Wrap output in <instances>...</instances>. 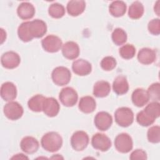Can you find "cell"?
<instances>
[{
	"label": "cell",
	"instance_id": "cell-1",
	"mask_svg": "<svg viewBox=\"0 0 160 160\" xmlns=\"http://www.w3.org/2000/svg\"><path fill=\"white\" fill-rule=\"evenodd\" d=\"M41 144L42 148L51 152L58 151L62 145V138L56 132L46 133L41 138Z\"/></svg>",
	"mask_w": 160,
	"mask_h": 160
},
{
	"label": "cell",
	"instance_id": "cell-2",
	"mask_svg": "<svg viewBox=\"0 0 160 160\" xmlns=\"http://www.w3.org/2000/svg\"><path fill=\"white\" fill-rule=\"evenodd\" d=\"M116 122L120 126L126 128L131 125L134 121V113L128 107H121L114 112Z\"/></svg>",
	"mask_w": 160,
	"mask_h": 160
},
{
	"label": "cell",
	"instance_id": "cell-3",
	"mask_svg": "<svg viewBox=\"0 0 160 160\" xmlns=\"http://www.w3.org/2000/svg\"><path fill=\"white\" fill-rule=\"evenodd\" d=\"M53 82L58 86L68 84L71 78V73L69 69L64 66H58L53 69L51 73Z\"/></svg>",
	"mask_w": 160,
	"mask_h": 160
},
{
	"label": "cell",
	"instance_id": "cell-4",
	"mask_svg": "<svg viewBox=\"0 0 160 160\" xmlns=\"http://www.w3.org/2000/svg\"><path fill=\"white\" fill-rule=\"evenodd\" d=\"M114 146L118 152L128 153L133 148L132 139L128 133L119 134L114 139Z\"/></svg>",
	"mask_w": 160,
	"mask_h": 160
},
{
	"label": "cell",
	"instance_id": "cell-5",
	"mask_svg": "<svg viewBox=\"0 0 160 160\" xmlns=\"http://www.w3.org/2000/svg\"><path fill=\"white\" fill-rule=\"evenodd\" d=\"M89 141L88 134L83 131H76L71 138V146L76 151L84 150L88 146Z\"/></svg>",
	"mask_w": 160,
	"mask_h": 160
},
{
	"label": "cell",
	"instance_id": "cell-6",
	"mask_svg": "<svg viewBox=\"0 0 160 160\" xmlns=\"http://www.w3.org/2000/svg\"><path fill=\"white\" fill-rule=\"evenodd\" d=\"M59 98L61 103L66 107L74 106L78 101V94L71 87H66L61 89Z\"/></svg>",
	"mask_w": 160,
	"mask_h": 160
},
{
	"label": "cell",
	"instance_id": "cell-7",
	"mask_svg": "<svg viewBox=\"0 0 160 160\" xmlns=\"http://www.w3.org/2000/svg\"><path fill=\"white\" fill-rule=\"evenodd\" d=\"M3 112L6 118L10 120H17L21 118L24 110L22 106L16 101H10L6 104L3 108Z\"/></svg>",
	"mask_w": 160,
	"mask_h": 160
},
{
	"label": "cell",
	"instance_id": "cell-8",
	"mask_svg": "<svg viewBox=\"0 0 160 160\" xmlns=\"http://www.w3.org/2000/svg\"><path fill=\"white\" fill-rule=\"evenodd\" d=\"M28 30L31 37L33 38H42L47 32V25L41 19H34L29 21Z\"/></svg>",
	"mask_w": 160,
	"mask_h": 160
},
{
	"label": "cell",
	"instance_id": "cell-9",
	"mask_svg": "<svg viewBox=\"0 0 160 160\" xmlns=\"http://www.w3.org/2000/svg\"><path fill=\"white\" fill-rule=\"evenodd\" d=\"M42 48L48 52H56L62 48V42L60 38L50 34L41 41Z\"/></svg>",
	"mask_w": 160,
	"mask_h": 160
},
{
	"label": "cell",
	"instance_id": "cell-10",
	"mask_svg": "<svg viewBox=\"0 0 160 160\" xmlns=\"http://www.w3.org/2000/svg\"><path fill=\"white\" fill-rule=\"evenodd\" d=\"M91 144L94 149L104 152L111 147V141L106 134L98 132L92 136Z\"/></svg>",
	"mask_w": 160,
	"mask_h": 160
},
{
	"label": "cell",
	"instance_id": "cell-11",
	"mask_svg": "<svg viewBox=\"0 0 160 160\" xmlns=\"http://www.w3.org/2000/svg\"><path fill=\"white\" fill-rule=\"evenodd\" d=\"M21 62L19 55L14 51H7L1 58L2 66L6 69H14L17 68Z\"/></svg>",
	"mask_w": 160,
	"mask_h": 160
},
{
	"label": "cell",
	"instance_id": "cell-12",
	"mask_svg": "<svg viewBox=\"0 0 160 160\" xmlns=\"http://www.w3.org/2000/svg\"><path fill=\"white\" fill-rule=\"evenodd\" d=\"M94 124L100 131L108 130L112 124V118L110 114L105 111H100L94 117Z\"/></svg>",
	"mask_w": 160,
	"mask_h": 160
},
{
	"label": "cell",
	"instance_id": "cell-13",
	"mask_svg": "<svg viewBox=\"0 0 160 160\" xmlns=\"http://www.w3.org/2000/svg\"><path fill=\"white\" fill-rule=\"evenodd\" d=\"M60 110V105L58 101L54 98H46L42 111L48 117H54L58 115Z\"/></svg>",
	"mask_w": 160,
	"mask_h": 160
},
{
	"label": "cell",
	"instance_id": "cell-14",
	"mask_svg": "<svg viewBox=\"0 0 160 160\" xmlns=\"http://www.w3.org/2000/svg\"><path fill=\"white\" fill-rule=\"evenodd\" d=\"M72 69L76 74L83 76L91 73L92 66L88 61L83 59H79L72 62Z\"/></svg>",
	"mask_w": 160,
	"mask_h": 160
},
{
	"label": "cell",
	"instance_id": "cell-15",
	"mask_svg": "<svg viewBox=\"0 0 160 160\" xmlns=\"http://www.w3.org/2000/svg\"><path fill=\"white\" fill-rule=\"evenodd\" d=\"M79 47L74 41H68L62 46V53L66 59H75L79 56Z\"/></svg>",
	"mask_w": 160,
	"mask_h": 160
},
{
	"label": "cell",
	"instance_id": "cell-16",
	"mask_svg": "<svg viewBox=\"0 0 160 160\" xmlns=\"http://www.w3.org/2000/svg\"><path fill=\"white\" fill-rule=\"evenodd\" d=\"M38 141L34 137L26 136L23 138L20 142L21 150L27 154H33L39 149Z\"/></svg>",
	"mask_w": 160,
	"mask_h": 160
},
{
	"label": "cell",
	"instance_id": "cell-17",
	"mask_svg": "<svg viewBox=\"0 0 160 160\" xmlns=\"http://www.w3.org/2000/svg\"><path fill=\"white\" fill-rule=\"evenodd\" d=\"M1 96L6 101L14 100L17 96V89L15 84L11 82H5L1 87Z\"/></svg>",
	"mask_w": 160,
	"mask_h": 160
},
{
	"label": "cell",
	"instance_id": "cell-18",
	"mask_svg": "<svg viewBox=\"0 0 160 160\" xmlns=\"http://www.w3.org/2000/svg\"><path fill=\"white\" fill-rule=\"evenodd\" d=\"M137 58L140 63L148 65L155 61L156 59V53L152 49L143 48L139 51Z\"/></svg>",
	"mask_w": 160,
	"mask_h": 160
},
{
	"label": "cell",
	"instance_id": "cell-19",
	"mask_svg": "<svg viewBox=\"0 0 160 160\" xmlns=\"http://www.w3.org/2000/svg\"><path fill=\"white\" fill-rule=\"evenodd\" d=\"M131 99L136 106L140 108L148 102L149 98L147 91L142 88H137L132 92Z\"/></svg>",
	"mask_w": 160,
	"mask_h": 160
},
{
	"label": "cell",
	"instance_id": "cell-20",
	"mask_svg": "<svg viewBox=\"0 0 160 160\" xmlns=\"http://www.w3.org/2000/svg\"><path fill=\"white\" fill-rule=\"evenodd\" d=\"M17 14L22 19H29L34 16L35 14V8L31 3L23 2L18 6Z\"/></svg>",
	"mask_w": 160,
	"mask_h": 160
},
{
	"label": "cell",
	"instance_id": "cell-21",
	"mask_svg": "<svg viewBox=\"0 0 160 160\" xmlns=\"http://www.w3.org/2000/svg\"><path fill=\"white\" fill-rule=\"evenodd\" d=\"M112 89L118 95H122L127 93L129 90V84L126 78L122 75L117 76L113 81Z\"/></svg>",
	"mask_w": 160,
	"mask_h": 160
},
{
	"label": "cell",
	"instance_id": "cell-22",
	"mask_svg": "<svg viewBox=\"0 0 160 160\" xmlns=\"http://www.w3.org/2000/svg\"><path fill=\"white\" fill-rule=\"evenodd\" d=\"M86 2L82 0H72L68 2L67 4L68 13L71 16H78L81 14L85 10Z\"/></svg>",
	"mask_w": 160,
	"mask_h": 160
},
{
	"label": "cell",
	"instance_id": "cell-23",
	"mask_svg": "<svg viewBox=\"0 0 160 160\" xmlns=\"http://www.w3.org/2000/svg\"><path fill=\"white\" fill-rule=\"evenodd\" d=\"M78 108L79 110L84 113H91L96 108V102L92 96H83L79 100Z\"/></svg>",
	"mask_w": 160,
	"mask_h": 160
},
{
	"label": "cell",
	"instance_id": "cell-24",
	"mask_svg": "<svg viewBox=\"0 0 160 160\" xmlns=\"http://www.w3.org/2000/svg\"><path fill=\"white\" fill-rule=\"evenodd\" d=\"M110 84L106 81H97L93 87V94L97 98L106 97L110 92Z\"/></svg>",
	"mask_w": 160,
	"mask_h": 160
},
{
	"label": "cell",
	"instance_id": "cell-25",
	"mask_svg": "<svg viewBox=\"0 0 160 160\" xmlns=\"http://www.w3.org/2000/svg\"><path fill=\"white\" fill-rule=\"evenodd\" d=\"M126 4L122 1H112L109 6V13L114 17L122 16L126 12Z\"/></svg>",
	"mask_w": 160,
	"mask_h": 160
},
{
	"label": "cell",
	"instance_id": "cell-26",
	"mask_svg": "<svg viewBox=\"0 0 160 160\" xmlns=\"http://www.w3.org/2000/svg\"><path fill=\"white\" fill-rule=\"evenodd\" d=\"M46 98L42 94H36L30 98L28 102V106L30 110L34 112L42 111L44 101Z\"/></svg>",
	"mask_w": 160,
	"mask_h": 160
},
{
	"label": "cell",
	"instance_id": "cell-27",
	"mask_svg": "<svg viewBox=\"0 0 160 160\" xmlns=\"http://www.w3.org/2000/svg\"><path fill=\"white\" fill-rule=\"evenodd\" d=\"M144 6L139 1L133 2L129 8L128 16L131 19H138L144 14Z\"/></svg>",
	"mask_w": 160,
	"mask_h": 160
},
{
	"label": "cell",
	"instance_id": "cell-28",
	"mask_svg": "<svg viewBox=\"0 0 160 160\" xmlns=\"http://www.w3.org/2000/svg\"><path fill=\"white\" fill-rule=\"evenodd\" d=\"M111 38L116 45L120 46L126 42L128 36L124 29L118 28H116L112 32Z\"/></svg>",
	"mask_w": 160,
	"mask_h": 160
},
{
	"label": "cell",
	"instance_id": "cell-29",
	"mask_svg": "<svg viewBox=\"0 0 160 160\" xmlns=\"http://www.w3.org/2000/svg\"><path fill=\"white\" fill-rule=\"evenodd\" d=\"M48 13L53 18H61L65 14V8L61 4L54 2L49 6Z\"/></svg>",
	"mask_w": 160,
	"mask_h": 160
},
{
	"label": "cell",
	"instance_id": "cell-30",
	"mask_svg": "<svg viewBox=\"0 0 160 160\" xmlns=\"http://www.w3.org/2000/svg\"><path fill=\"white\" fill-rule=\"evenodd\" d=\"M29 21L21 23L18 29V35L19 38L23 42H27L31 41L32 38L31 37L28 30Z\"/></svg>",
	"mask_w": 160,
	"mask_h": 160
},
{
	"label": "cell",
	"instance_id": "cell-31",
	"mask_svg": "<svg viewBox=\"0 0 160 160\" xmlns=\"http://www.w3.org/2000/svg\"><path fill=\"white\" fill-rule=\"evenodd\" d=\"M136 121L139 125L147 127L152 124L155 121V119L148 114L143 109L137 114Z\"/></svg>",
	"mask_w": 160,
	"mask_h": 160
},
{
	"label": "cell",
	"instance_id": "cell-32",
	"mask_svg": "<svg viewBox=\"0 0 160 160\" xmlns=\"http://www.w3.org/2000/svg\"><path fill=\"white\" fill-rule=\"evenodd\" d=\"M119 53L123 59H130L135 56L136 48L132 44H126L120 48Z\"/></svg>",
	"mask_w": 160,
	"mask_h": 160
},
{
	"label": "cell",
	"instance_id": "cell-33",
	"mask_svg": "<svg viewBox=\"0 0 160 160\" xmlns=\"http://www.w3.org/2000/svg\"><path fill=\"white\" fill-rule=\"evenodd\" d=\"M144 111L156 119L160 116V104L159 102L152 101L146 106Z\"/></svg>",
	"mask_w": 160,
	"mask_h": 160
},
{
	"label": "cell",
	"instance_id": "cell-34",
	"mask_svg": "<svg viewBox=\"0 0 160 160\" xmlns=\"http://www.w3.org/2000/svg\"><path fill=\"white\" fill-rule=\"evenodd\" d=\"M147 137L149 142L151 143H159L160 142V127L153 126L151 127L147 132Z\"/></svg>",
	"mask_w": 160,
	"mask_h": 160
},
{
	"label": "cell",
	"instance_id": "cell-35",
	"mask_svg": "<svg viewBox=\"0 0 160 160\" xmlns=\"http://www.w3.org/2000/svg\"><path fill=\"white\" fill-rule=\"evenodd\" d=\"M149 99L153 101L159 102L160 100V84L159 82L152 83L147 91Z\"/></svg>",
	"mask_w": 160,
	"mask_h": 160
},
{
	"label": "cell",
	"instance_id": "cell-36",
	"mask_svg": "<svg viewBox=\"0 0 160 160\" xmlns=\"http://www.w3.org/2000/svg\"><path fill=\"white\" fill-rule=\"evenodd\" d=\"M117 62L115 58L112 56H106L101 61V68L106 71H111L116 66Z\"/></svg>",
	"mask_w": 160,
	"mask_h": 160
},
{
	"label": "cell",
	"instance_id": "cell-37",
	"mask_svg": "<svg viewBox=\"0 0 160 160\" xmlns=\"http://www.w3.org/2000/svg\"><path fill=\"white\" fill-rule=\"evenodd\" d=\"M149 32L153 35H159L160 34V22L159 19L156 18L151 20L148 25Z\"/></svg>",
	"mask_w": 160,
	"mask_h": 160
},
{
	"label": "cell",
	"instance_id": "cell-38",
	"mask_svg": "<svg viewBox=\"0 0 160 160\" xmlns=\"http://www.w3.org/2000/svg\"><path fill=\"white\" fill-rule=\"evenodd\" d=\"M130 159L136 160V159H147L146 152L142 149H137L133 151L129 156Z\"/></svg>",
	"mask_w": 160,
	"mask_h": 160
},
{
	"label": "cell",
	"instance_id": "cell-39",
	"mask_svg": "<svg viewBox=\"0 0 160 160\" xmlns=\"http://www.w3.org/2000/svg\"><path fill=\"white\" fill-rule=\"evenodd\" d=\"M11 159H28V158L24 154L20 153V154H15Z\"/></svg>",
	"mask_w": 160,
	"mask_h": 160
},
{
	"label": "cell",
	"instance_id": "cell-40",
	"mask_svg": "<svg viewBox=\"0 0 160 160\" xmlns=\"http://www.w3.org/2000/svg\"><path fill=\"white\" fill-rule=\"evenodd\" d=\"M1 44H2L3 42L6 40V32L2 28H1Z\"/></svg>",
	"mask_w": 160,
	"mask_h": 160
},
{
	"label": "cell",
	"instance_id": "cell-41",
	"mask_svg": "<svg viewBox=\"0 0 160 160\" xmlns=\"http://www.w3.org/2000/svg\"><path fill=\"white\" fill-rule=\"evenodd\" d=\"M159 1H158L156 2V3L154 4V12H156V13L157 14L158 16H159Z\"/></svg>",
	"mask_w": 160,
	"mask_h": 160
}]
</instances>
